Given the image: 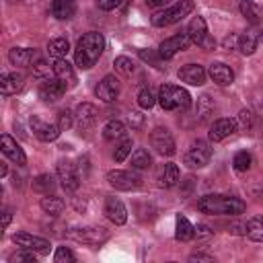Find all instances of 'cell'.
I'll return each mask as SVG.
<instances>
[{"label": "cell", "mask_w": 263, "mask_h": 263, "mask_svg": "<svg viewBox=\"0 0 263 263\" xmlns=\"http://www.w3.org/2000/svg\"><path fill=\"white\" fill-rule=\"evenodd\" d=\"M105 49V37L99 33V31H90V33H84L78 43H76V49H74V62L80 70H88L97 64V60L101 58Z\"/></svg>", "instance_id": "6da1fadb"}, {"label": "cell", "mask_w": 263, "mask_h": 263, "mask_svg": "<svg viewBox=\"0 0 263 263\" xmlns=\"http://www.w3.org/2000/svg\"><path fill=\"white\" fill-rule=\"evenodd\" d=\"M197 210L210 216H238L247 210V203L232 195H203L197 199Z\"/></svg>", "instance_id": "7a4b0ae2"}, {"label": "cell", "mask_w": 263, "mask_h": 263, "mask_svg": "<svg viewBox=\"0 0 263 263\" xmlns=\"http://www.w3.org/2000/svg\"><path fill=\"white\" fill-rule=\"evenodd\" d=\"M158 103L164 111H185L191 105V95L177 84H162L158 88Z\"/></svg>", "instance_id": "3957f363"}, {"label": "cell", "mask_w": 263, "mask_h": 263, "mask_svg": "<svg viewBox=\"0 0 263 263\" xmlns=\"http://www.w3.org/2000/svg\"><path fill=\"white\" fill-rule=\"evenodd\" d=\"M193 8H195L193 0H181L173 6H168V8H162V10L154 12L150 21H152L154 27H168V25H175V23L183 21L189 12H193Z\"/></svg>", "instance_id": "277c9868"}, {"label": "cell", "mask_w": 263, "mask_h": 263, "mask_svg": "<svg viewBox=\"0 0 263 263\" xmlns=\"http://www.w3.org/2000/svg\"><path fill=\"white\" fill-rule=\"evenodd\" d=\"M210 158H212V148H210V144L203 142V140H195V142L189 146V150L185 152L183 162H185L189 168H203V166L210 162Z\"/></svg>", "instance_id": "5b68a950"}, {"label": "cell", "mask_w": 263, "mask_h": 263, "mask_svg": "<svg viewBox=\"0 0 263 263\" xmlns=\"http://www.w3.org/2000/svg\"><path fill=\"white\" fill-rule=\"evenodd\" d=\"M187 35L191 39V43L203 47V49H214L216 47V41L214 37L208 33V25L203 21V16H193L189 27H187Z\"/></svg>", "instance_id": "8992f818"}, {"label": "cell", "mask_w": 263, "mask_h": 263, "mask_svg": "<svg viewBox=\"0 0 263 263\" xmlns=\"http://www.w3.org/2000/svg\"><path fill=\"white\" fill-rule=\"evenodd\" d=\"M70 238L82 242V245H90V247H99L107 240V230L103 226H88V228H72L68 232Z\"/></svg>", "instance_id": "52a82bcc"}, {"label": "cell", "mask_w": 263, "mask_h": 263, "mask_svg": "<svg viewBox=\"0 0 263 263\" xmlns=\"http://www.w3.org/2000/svg\"><path fill=\"white\" fill-rule=\"evenodd\" d=\"M107 183L111 187L119 189V191H132V189H138L142 185V179L136 173H132V171H119V168H115V171H109L107 173Z\"/></svg>", "instance_id": "ba28073f"}, {"label": "cell", "mask_w": 263, "mask_h": 263, "mask_svg": "<svg viewBox=\"0 0 263 263\" xmlns=\"http://www.w3.org/2000/svg\"><path fill=\"white\" fill-rule=\"evenodd\" d=\"M150 144H152V148H154L158 154H162V156H173V154L177 152V148H175V138H173V134H171L166 127H154V129L150 132Z\"/></svg>", "instance_id": "9c48e42d"}, {"label": "cell", "mask_w": 263, "mask_h": 263, "mask_svg": "<svg viewBox=\"0 0 263 263\" xmlns=\"http://www.w3.org/2000/svg\"><path fill=\"white\" fill-rule=\"evenodd\" d=\"M189 45H191V39H189L187 31H185V33H177V35H173V37L164 39V41L158 45V53H160V58H162V60H171L175 53H179V51L187 49Z\"/></svg>", "instance_id": "30bf717a"}, {"label": "cell", "mask_w": 263, "mask_h": 263, "mask_svg": "<svg viewBox=\"0 0 263 263\" xmlns=\"http://www.w3.org/2000/svg\"><path fill=\"white\" fill-rule=\"evenodd\" d=\"M99 119V109L92 103H80L74 111V125L80 132H88Z\"/></svg>", "instance_id": "8fae6325"}, {"label": "cell", "mask_w": 263, "mask_h": 263, "mask_svg": "<svg viewBox=\"0 0 263 263\" xmlns=\"http://www.w3.org/2000/svg\"><path fill=\"white\" fill-rule=\"evenodd\" d=\"M66 84L62 80H58L55 76L51 78H45L41 84H39V99L45 101V103H55L58 99H62V95L66 92Z\"/></svg>", "instance_id": "7c38bea8"}, {"label": "cell", "mask_w": 263, "mask_h": 263, "mask_svg": "<svg viewBox=\"0 0 263 263\" xmlns=\"http://www.w3.org/2000/svg\"><path fill=\"white\" fill-rule=\"evenodd\" d=\"M12 240L21 247V249H29V251H35V253H49L51 249V242L47 238H41V236H33L29 232H16L12 236Z\"/></svg>", "instance_id": "4fadbf2b"}, {"label": "cell", "mask_w": 263, "mask_h": 263, "mask_svg": "<svg viewBox=\"0 0 263 263\" xmlns=\"http://www.w3.org/2000/svg\"><path fill=\"white\" fill-rule=\"evenodd\" d=\"M95 95L97 99H101L103 103H111L119 97V80L113 76V74H107L95 88Z\"/></svg>", "instance_id": "5bb4252c"}, {"label": "cell", "mask_w": 263, "mask_h": 263, "mask_svg": "<svg viewBox=\"0 0 263 263\" xmlns=\"http://www.w3.org/2000/svg\"><path fill=\"white\" fill-rule=\"evenodd\" d=\"M58 177H60V183L66 191H76L80 187V177H78L74 164L68 160H62L58 164Z\"/></svg>", "instance_id": "9a60e30c"}, {"label": "cell", "mask_w": 263, "mask_h": 263, "mask_svg": "<svg viewBox=\"0 0 263 263\" xmlns=\"http://www.w3.org/2000/svg\"><path fill=\"white\" fill-rule=\"evenodd\" d=\"M205 76H208V72L199 64H185L179 70V80L181 82H187L191 86H201L205 82Z\"/></svg>", "instance_id": "2e32d148"}, {"label": "cell", "mask_w": 263, "mask_h": 263, "mask_svg": "<svg viewBox=\"0 0 263 263\" xmlns=\"http://www.w3.org/2000/svg\"><path fill=\"white\" fill-rule=\"evenodd\" d=\"M236 127H238V125H236L234 119H230V117H220V119H216V121L210 125L208 136H210L212 142H220V140L232 136V134L236 132Z\"/></svg>", "instance_id": "e0dca14e"}, {"label": "cell", "mask_w": 263, "mask_h": 263, "mask_svg": "<svg viewBox=\"0 0 263 263\" xmlns=\"http://www.w3.org/2000/svg\"><path fill=\"white\" fill-rule=\"evenodd\" d=\"M31 127H33L35 138L41 140V142H53L62 134L58 123H45V121H41L37 117H31Z\"/></svg>", "instance_id": "ac0fdd59"}, {"label": "cell", "mask_w": 263, "mask_h": 263, "mask_svg": "<svg viewBox=\"0 0 263 263\" xmlns=\"http://www.w3.org/2000/svg\"><path fill=\"white\" fill-rule=\"evenodd\" d=\"M0 144H2V154H4V156H8V158H10L14 164H18V166L27 164V156H25L23 148L16 144V140H14L12 136H8V134H2V138H0Z\"/></svg>", "instance_id": "d6986e66"}, {"label": "cell", "mask_w": 263, "mask_h": 263, "mask_svg": "<svg viewBox=\"0 0 263 263\" xmlns=\"http://www.w3.org/2000/svg\"><path fill=\"white\" fill-rule=\"evenodd\" d=\"M39 58L37 49L33 47H12L8 51V60L12 66H18V68H27V66H33V62Z\"/></svg>", "instance_id": "ffe728a7"}, {"label": "cell", "mask_w": 263, "mask_h": 263, "mask_svg": "<svg viewBox=\"0 0 263 263\" xmlns=\"http://www.w3.org/2000/svg\"><path fill=\"white\" fill-rule=\"evenodd\" d=\"M105 216L113 224H117V226H121V224L127 222V210H125V205L117 197H107L105 199Z\"/></svg>", "instance_id": "44dd1931"}, {"label": "cell", "mask_w": 263, "mask_h": 263, "mask_svg": "<svg viewBox=\"0 0 263 263\" xmlns=\"http://www.w3.org/2000/svg\"><path fill=\"white\" fill-rule=\"evenodd\" d=\"M208 74H210V78H212L218 86H228V84H232V80H234V72H232V68L226 66V64H222V62H214V64H210Z\"/></svg>", "instance_id": "7402d4cb"}, {"label": "cell", "mask_w": 263, "mask_h": 263, "mask_svg": "<svg viewBox=\"0 0 263 263\" xmlns=\"http://www.w3.org/2000/svg\"><path fill=\"white\" fill-rule=\"evenodd\" d=\"M53 76L58 80H62L68 88H72L76 84V74H74V68L68 64V60L60 58V60H53Z\"/></svg>", "instance_id": "603a6c76"}, {"label": "cell", "mask_w": 263, "mask_h": 263, "mask_svg": "<svg viewBox=\"0 0 263 263\" xmlns=\"http://www.w3.org/2000/svg\"><path fill=\"white\" fill-rule=\"evenodd\" d=\"M179 175H181V173H179V166H177L175 162H166V164H162L160 171H158V185L164 187V189H171V187L177 185Z\"/></svg>", "instance_id": "cb8c5ba5"}, {"label": "cell", "mask_w": 263, "mask_h": 263, "mask_svg": "<svg viewBox=\"0 0 263 263\" xmlns=\"http://www.w3.org/2000/svg\"><path fill=\"white\" fill-rule=\"evenodd\" d=\"M21 86H23V76L18 72H4L0 76V90L4 97L14 95L16 90H21Z\"/></svg>", "instance_id": "d4e9b609"}, {"label": "cell", "mask_w": 263, "mask_h": 263, "mask_svg": "<svg viewBox=\"0 0 263 263\" xmlns=\"http://www.w3.org/2000/svg\"><path fill=\"white\" fill-rule=\"evenodd\" d=\"M240 14L251 23V25H259L263 21V8L255 2V0H240Z\"/></svg>", "instance_id": "484cf974"}, {"label": "cell", "mask_w": 263, "mask_h": 263, "mask_svg": "<svg viewBox=\"0 0 263 263\" xmlns=\"http://www.w3.org/2000/svg\"><path fill=\"white\" fill-rule=\"evenodd\" d=\"M76 12V2L74 0H51V14L60 21L72 18Z\"/></svg>", "instance_id": "4316f807"}, {"label": "cell", "mask_w": 263, "mask_h": 263, "mask_svg": "<svg viewBox=\"0 0 263 263\" xmlns=\"http://www.w3.org/2000/svg\"><path fill=\"white\" fill-rule=\"evenodd\" d=\"M175 238L181 242H187L191 238H195V226L185 218V216H177V226H175Z\"/></svg>", "instance_id": "83f0119b"}, {"label": "cell", "mask_w": 263, "mask_h": 263, "mask_svg": "<svg viewBox=\"0 0 263 263\" xmlns=\"http://www.w3.org/2000/svg\"><path fill=\"white\" fill-rule=\"evenodd\" d=\"M70 51V41L66 37H53L47 41V53L53 58V60H60V58H66Z\"/></svg>", "instance_id": "f1b7e54d"}, {"label": "cell", "mask_w": 263, "mask_h": 263, "mask_svg": "<svg viewBox=\"0 0 263 263\" xmlns=\"http://www.w3.org/2000/svg\"><path fill=\"white\" fill-rule=\"evenodd\" d=\"M103 136H105V140H109V142L123 140V138H125V125H123L121 121H117V119H111V121L105 123Z\"/></svg>", "instance_id": "f546056e"}, {"label": "cell", "mask_w": 263, "mask_h": 263, "mask_svg": "<svg viewBox=\"0 0 263 263\" xmlns=\"http://www.w3.org/2000/svg\"><path fill=\"white\" fill-rule=\"evenodd\" d=\"M257 41H259V37H257V33H255V31H245V33L238 37L236 45H238L240 53L251 55V53L257 49Z\"/></svg>", "instance_id": "4dcf8cb0"}, {"label": "cell", "mask_w": 263, "mask_h": 263, "mask_svg": "<svg viewBox=\"0 0 263 263\" xmlns=\"http://www.w3.org/2000/svg\"><path fill=\"white\" fill-rule=\"evenodd\" d=\"M39 205H41V210H43L45 214L58 216V214H62V210H64V199H62V197H55V195H45V197H41Z\"/></svg>", "instance_id": "1f68e13d"}, {"label": "cell", "mask_w": 263, "mask_h": 263, "mask_svg": "<svg viewBox=\"0 0 263 263\" xmlns=\"http://www.w3.org/2000/svg\"><path fill=\"white\" fill-rule=\"evenodd\" d=\"M33 189L37 191V193H43V195H49L51 191H53V187H55V179L51 177V175H47V173H43V175H37L35 179H33Z\"/></svg>", "instance_id": "d6a6232c"}, {"label": "cell", "mask_w": 263, "mask_h": 263, "mask_svg": "<svg viewBox=\"0 0 263 263\" xmlns=\"http://www.w3.org/2000/svg\"><path fill=\"white\" fill-rule=\"evenodd\" d=\"M251 240L255 242H263V216H255L247 222V232H245Z\"/></svg>", "instance_id": "836d02e7"}, {"label": "cell", "mask_w": 263, "mask_h": 263, "mask_svg": "<svg viewBox=\"0 0 263 263\" xmlns=\"http://www.w3.org/2000/svg\"><path fill=\"white\" fill-rule=\"evenodd\" d=\"M150 164H152V158H150L148 150H144V148H136L134 154H132V168H136V171H144V168H150Z\"/></svg>", "instance_id": "e575fe53"}, {"label": "cell", "mask_w": 263, "mask_h": 263, "mask_svg": "<svg viewBox=\"0 0 263 263\" xmlns=\"http://www.w3.org/2000/svg\"><path fill=\"white\" fill-rule=\"evenodd\" d=\"M31 72H33L35 78L45 80V78H51V76H53V66H49L43 58H37V60L33 62V66H31Z\"/></svg>", "instance_id": "d590c367"}, {"label": "cell", "mask_w": 263, "mask_h": 263, "mask_svg": "<svg viewBox=\"0 0 263 263\" xmlns=\"http://www.w3.org/2000/svg\"><path fill=\"white\" fill-rule=\"evenodd\" d=\"M214 111H216V105L210 101L208 95H203V97L197 99V115H199V121H208L214 115Z\"/></svg>", "instance_id": "8d00e7d4"}, {"label": "cell", "mask_w": 263, "mask_h": 263, "mask_svg": "<svg viewBox=\"0 0 263 263\" xmlns=\"http://www.w3.org/2000/svg\"><path fill=\"white\" fill-rule=\"evenodd\" d=\"M251 164H253V156H251L247 150L236 152L234 158H232V166H234L236 173H247V171L251 168Z\"/></svg>", "instance_id": "74e56055"}, {"label": "cell", "mask_w": 263, "mask_h": 263, "mask_svg": "<svg viewBox=\"0 0 263 263\" xmlns=\"http://www.w3.org/2000/svg\"><path fill=\"white\" fill-rule=\"evenodd\" d=\"M115 70H117L121 76L129 78V76L136 72V66H134V62H132L129 58H125V55H119V58H115Z\"/></svg>", "instance_id": "f35d334b"}, {"label": "cell", "mask_w": 263, "mask_h": 263, "mask_svg": "<svg viewBox=\"0 0 263 263\" xmlns=\"http://www.w3.org/2000/svg\"><path fill=\"white\" fill-rule=\"evenodd\" d=\"M236 125L240 129H245V132H251L255 127V113L251 109H242L238 113V117H236Z\"/></svg>", "instance_id": "ab89813d"}, {"label": "cell", "mask_w": 263, "mask_h": 263, "mask_svg": "<svg viewBox=\"0 0 263 263\" xmlns=\"http://www.w3.org/2000/svg\"><path fill=\"white\" fill-rule=\"evenodd\" d=\"M129 152H132V140H129V138H123V140L115 146V150H113L115 162H123V160L129 156Z\"/></svg>", "instance_id": "60d3db41"}, {"label": "cell", "mask_w": 263, "mask_h": 263, "mask_svg": "<svg viewBox=\"0 0 263 263\" xmlns=\"http://www.w3.org/2000/svg\"><path fill=\"white\" fill-rule=\"evenodd\" d=\"M156 101H158V97H154V92H152L150 88H142V90L138 92V105H140L142 109H150V107H154Z\"/></svg>", "instance_id": "b9f144b4"}, {"label": "cell", "mask_w": 263, "mask_h": 263, "mask_svg": "<svg viewBox=\"0 0 263 263\" xmlns=\"http://www.w3.org/2000/svg\"><path fill=\"white\" fill-rule=\"evenodd\" d=\"M140 58H142L144 62H148L150 66L162 70V58H160L158 51H152V49H140Z\"/></svg>", "instance_id": "7bdbcfd3"}, {"label": "cell", "mask_w": 263, "mask_h": 263, "mask_svg": "<svg viewBox=\"0 0 263 263\" xmlns=\"http://www.w3.org/2000/svg\"><path fill=\"white\" fill-rule=\"evenodd\" d=\"M53 261L55 263H74L76 261V255L68 247H58L55 249V255H53Z\"/></svg>", "instance_id": "ee69618b"}, {"label": "cell", "mask_w": 263, "mask_h": 263, "mask_svg": "<svg viewBox=\"0 0 263 263\" xmlns=\"http://www.w3.org/2000/svg\"><path fill=\"white\" fill-rule=\"evenodd\" d=\"M10 263H35V251L23 249V251L10 255Z\"/></svg>", "instance_id": "f6af8a7d"}, {"label": "cell", "mask_w": 263, "mask_h": 263, "mask_svg": "<svg viewBox=\"0 0 263 263\" xmlns=\"http://www.w3.org/2000/svg\"><path fill=\"white\" fill-rule=\"evenodd\" d=\"M58 125H60L62 132H64V129H70V127L74 125V115H72L68 109L60 111V115H58Z\"/></svg>", "instance_id": "bcb514c9"}, {"label": "cell", "mask_w": 263, "mask_h": 263, "mask_svg": "<svg viewBox=\"0 0 263 263\" xmlns=\"http://www.w3.org/2000/svg\"><path fill=\"white\" fill-rule=\"evenodd\" d=\"M127 125H129L132 129H142V127H144V115L138 113V111H132V113L127 115Z\"/></svg>", "instance_id": "7dc6e473"}, {"label": "cell", "mask_w": 263, "mask_h": 263, "mask_svg": "<svg viewBox=\"0 0 263 263\" xmlns=\"http://www.w3.org/2000/svg\"><path fill=\"white\" fill-rule=\"evenodd\" d=\"M212 234H214V230L210 226H205V224H197L195 226V236L197 238H210Z\"/></svg>", "instance_id": "c3c4849f"}, {"label": "cell", "mask_w": 263, "mask_h": 263, "mask_svg": "<svg viewBox=\"0 0 263 263\" xmlns=\"http://www.w3.org/2000/svg\"><path fill=\"white\" fill-rule=\"evenodd\" d=\"M121 4V0H97V6L101 8V10H113V8H117Z\"/></svg>", "instance_id": "681fc988"}, {"label": "cell", "mask_w": 263, "mask_h": 263, "mask_svg": "<svg viewBox=\"0 0 263 263\" xmlns=\"http://www.w3.org/2000/svg\"><path fill=\"white\" fill-rule=\"evenodd\" d=\"M189 261H214V257L212 255H203V253H195V255L189 257Z\"/></svg>", "instance_id": "f907efd6"}, {"label": "cell", "mask_w": 263, "mask_h": 263, "mask_svg": "<svg viewBox=\"0 0 263 263\" xmlns=\"http://www.w3.org/2000/svg\"><path fill=\"white\" fill-rule=\"evenodd\" d=\"M10 220H12V212L10 210H4L2 212V228H6L10 224Z\"/></svg>", "instance_id": "816d5d0a"}, {"label": "cell", "mask_w": 263, "mask_h": 263, "mask_svg": "<svg viewBox=\"0 0 263 263\" xmlns=\"http://www.w3.org/2000/svg\"><path fill=\"white\" fill-rule=\"evenodd\" d=\"M166 0H148V4H152V6H162Z\"/></svg>", "instance_id": "f5cc1de1"}, {"label": "cell", "mask_w": 263, "mask_h": 263, "mask_svg": "<svg viewBox=\"0 0 263 263\" xmlns=\"http://www.w3.org/2000/svg\"><path fill=\"white\" fill-rule=\"evenodd\" d=\"M6 173H8V168H6V164L2 162V166H0V175H2V177H6Z\"/></svg>", "instance_id": "db71d44e"}]
</instances>
